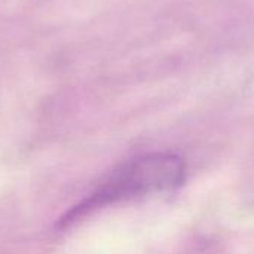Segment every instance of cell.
Here are the masks:
<instances>
[{
    "label": "cell",
    "instance_id": "obj_1",
    "mask_svg": "<svg viewBox=\"0 0 254 254\" xmlns=\"http://www.w3.org/2000/svg\"><path fill=\"white\" fill-rule=\"evenodd\" d=\"M185 180V162L171 153H149L127 161L83 201L71 207L57 222L65 229L94 210L121 201L171 190Z\"/></svg>",
    "mask_w": 254,
    "mask_h": 254
}]
</instances>
